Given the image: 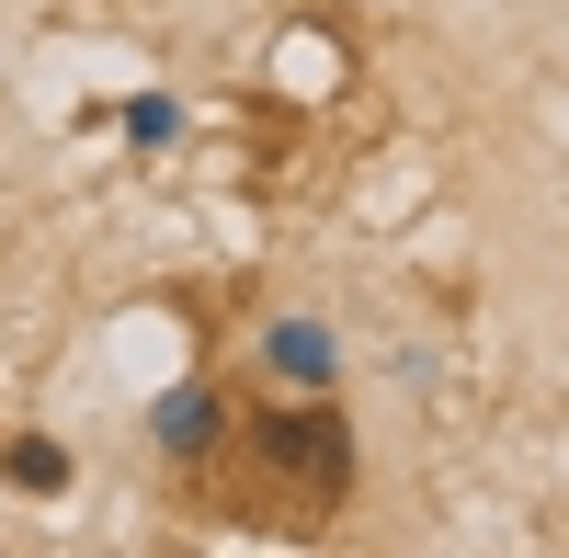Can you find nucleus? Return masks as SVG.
Returning a JSON list of instances; mask_svg holds the SVG:
<instances>
[{
	"label": "nucleus",
	"instance_id": "1",
	"mask_svg": "<svg viewBox=\"0 0 569 558\" xmlns=\"http://www.w3.org/2000/svg\"><path fill=\"white\" fill-rule=\"evenodd\" d=\"M262 468L273 479H297L308 501H330V490H353V422L342 410H262Z\"/></svg>",
	"mask_w": 569,
	"mask_h": 558
},
{
	"label": "nucleus",
	"instance_id": "2",
	"mask_svg": "<svg viewBox=\"0 0 569 558\" xmlns=\"http://www.w3.org/2000/svg\"><path fill=\"white\" fill-rule=\"evenodd\" d=\"M149 434H160V456H182V468H194V456L228 434V399H217V388H171V399L149 410Z\"/></svg>",
	"mask_w": 569,
	"mask_h": 558
},
{
	"label": "nucleus",
	"instance_id": "3",
	"mask_svg": "<svg viewBox=\"0 0 569 558\" xmlns=\"http://www.w3.org/2000/svg\"><path fill=\"white\" fill-rule=\"evenodd\" d=\"M0 479H12V490H34V501H46V490H69V445H58V434H12Z\"/></svg>",
	"mask_w": 569,
	"mask_h": 558
},
{
	"label": "nucleus",
	"instance_id": "5",
	"mask_svg": "<svg viewBox=\"0 0 569 558\" xmlns=\"http://www.w3.org/2000/svg\"><path fill=\"white\" fill-rule=\"evenodd\" d=\"M126 137H149V149H171V137H182V103H171V91H137V103H126Z\"/></svg>",
	"mask_w": 569,
	"mask_h": 558
},
{
	"label": "nucleus",
	"instance_id": "4",
	"mask_svg": "<svg viewBox=\"0 0 569 558\" xmlns=\"http://www.w3.org/2000/svg\"><path fill=\"white\" fill-rule=\"evenodd\" d=\"M273 365H284L297 388H319V377H330V331H319V319H284V331H273Z\"/></svg>",
	"mask_w": 569,
	"mask_h": 558
}]
</instances>
